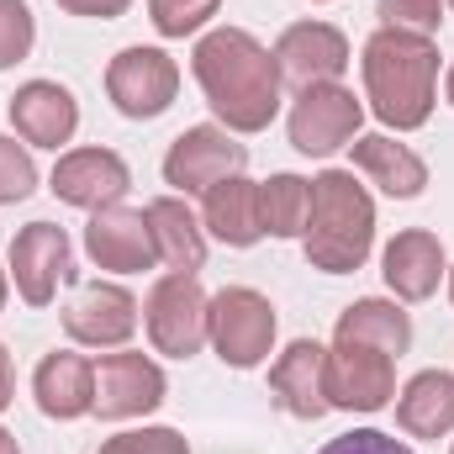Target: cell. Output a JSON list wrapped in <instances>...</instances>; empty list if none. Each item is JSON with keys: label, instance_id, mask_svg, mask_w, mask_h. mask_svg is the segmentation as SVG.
Returning <instances> with one entry per match:
<instances>
[{"label": "cell", "instance_id": "22", "mask_svg": "<svg viewBox=\"0 0 454 454\" xmlns=\"http://www.w3.org/2000/svg\"><path fill=\"white\" fill-rule=\"evenodd\" d=\"M396 423L412 439H444L454 434V375L450 370H418L396 396Z\"/></svg>", "mask_w": 454, "mask_h": 454}, {"label": "cell", "instance_id": "41", "mask_svg": "<svg viewBox=\"0 0 454 454\" xmlns=\"http://www.w3.org/2000/svg\"><path fill=\"white\" fill-rule=\"evenodd\" d=\"M450 454H454V450H450Z\"/></svg>", "mask_w": 454, "mask_h": 454}, {"label": "cell", "instance_id": "15", "mask_svg": "<svg viewBox=\"0 0 454 454\" xmlns=\"http://www.w3.org/2000/svg\"><path fill=\"white\" fill-rule=\"evenodd\" d=\"M69 275V232L53 223H27L11 243V280L27 307H48Z\"/></svg>", "mask_w": 454, "mask_h": 454}, {"label": "cell", "instance_id": "13", "mask_svg": "<svg viewBox=\"0 0 454 454\" xmlns=\"http://www.w3.org/2000/svg\"><path fill=\"white\" fill-rule=\"evenodd\" d=\"M127 185H132V169L116 148H69V153H59V164L48 175V191L80 212L116 207L127 196Z\"/></svg>", "mask_w": 454, "mask_h": 454}, {"label": "cell", "instance_id": "5", "mask_svg": "<svg viewBox=\"0 0 454 454\" xmlns=\"http://www.w3.org/2000/svg\"><path fill=\"white\" fill-rule=\"evenodd\" d=\"M207 307H212V296L201 291L196 275H180V270L159 275L148 301H143V328H148L153 354H169V359L201 354V343H207Z\"/></svg>", "mask_w": 454, "mask_h": 454}, {"label": "cell", "instance_id": "32", "mask_svg": "<svg viewBox=\"0 0 454 454\" xmlns=\"http://www.w3.org/2000/svg\"><path fill=\"white\" fill-rule=\"evenodd\" d=\"M127 5H132V0H59V11L90 16V21H116V16H127Z\"/></svg>", "mask_w": 454, "mask_h": 454}, {"label": "cell", "instance_id": "34", "mask_svg": "<svg viewBox=\"0 0 454 454\" xmlns=\"http://www.w3.org/2000/svg\"><path fill=\"white\" fill-rule=\"evenodd\" d=\"M0 454H21V444H16V434H11V428H0Z\"/></svg>", "mask_w": 454, "mask_h": 454}, {"label": "cell", "instance_id": "28", "mask_svg": "<svg viewBox=\"0 0 454 454\" xmlns=\"http://www.w3.org/2000/svg\"><path fill=\"white\" fill-rule=\"evenodd\" d=\"M32 191H37V164H32L27 143H16V137L0 132V207L27 201Z\"/></svg>", "mask_w": 454, "mask_h": 454}, {"label": "cell", "instance_id": "37", "mask_svg": "<svg viewBox=\"0 0 454 454\" xmlns=\"http://www.w3.org/2000/svg\"><path fill=\"white\" fill-rule=\"evenodd\" d=\"M450 301H454V270H450Z\"/></svg>", "mask_w": 454, "mask_h": 454}, {"label": "cell", "instance_id": "16", "mask_svg": "<svg viewBox=\"0 0 454 454\" xmlns=\"http://www.w3.org/2000/svg\"><path fill=\"white\" fill-rule=\"evenodd\" d=\"M270 396L280 412L301 418V423H317L328 407V348L317 339H296L275 364H270Z\"/></svg>", "mask_w": 454, "mask_h": 454}, {"label": "cell", "instance_id": "36", "mask_svg": "<svg viewBox=\"0 0 454 454\" xmlns=\"http://www.w3.org/2000/svg\"><path fill=\"white\" fill-rule=\"evenodd\" d=\"M444 101L454 106V64H450V74H444Z\"/></svg>", "mask_w": 454, "mask_h": 454}, {"label": "cell", "instance_id": "19", "mask_svg": "<svg viewBox=\"0 0 454 454\" xmlns=\"http://www.w3.org/2000/svg\"><path fill=\"white\" fill-rule=\"evenodd\" d=\"M444 243L428 232V227H407L386 243L380 254V275H386V291L396 301H428L444 280Z\"/></svg>", "mask_w": 454, "mask_h": 454}, {"label": "cell", "instance_id": "39", "mask_svg": "<svg viewBox=\"0 0 454 454\" xmlns=\"http://www.w3.org/2000/svg\"><path fill=\"white\" fill-rule=\"evenodd\" d=\"M450 5H454V0H450Z\"/></svg>", "mask_w": 454, "mask_h": 454}, {"label": "cell", "instance_id": "1", "mask_svg": "<svg viewBox=\"0 0 454 454\" xmlns=\"http://www.w3.org/2000/svg\"><path fill=\"white\" fill-rule=\"evenodd\" d=\"M191 69H196V85L207 96L212 116L223 121L227 132L238 137H254L264 132L275 116H280V69H275V53L243 32V27H212L201 32L196 53H191Z\"/></svg>", "mask_w": 454, "mask_h": 454}, {"label": "cell", "instance_id": "24", "mask_svg": "<svg viewBox=\"0 0 454 454\" xmlns=\"http://www.w3.org/2000/svg\"><path fill=\"white\" fill-rule=\"evenodd\" d=\"M333 339H343V343H370V348H380V354L402 359V354L412 348V317L402 312V301L364 296V301H354V307H343V312H339Z\"/></svg>", "mask_w": 454, "mask_h": 454}, {"label": "cell", "instance_id": "35", "mask_svg": "<svg viewBox=\"0 0 454 454\" xmlns=\"http://www.w3.org/2000/svg\"><path fill=\"white\" fill-rule=\"evenodd\" d=\"M5 296H11V270H0V312H5Z\"/></svg>", "mask_w": 454, "mask_h": 454}, {"label": "cell", "instance_id": "12", "mask_svg": "<svg viewBox=\"0 0 454 454\" xmlns=\"http://www.w3.org/2000/svg\"><path fill=\"white\" fill-rule=\"evenodd\" d=\"M137 296L112 280H90L74 291V301L64 307V333L80 348H127L137 333Z\"/></svg>", "mask_w": 454, "mask_h": 454}, {"label": "cell", "instance_id": "38", "mask_svg": "<svg viewBox=\"0 0 454 454\" xmlns=\"http://www.w3.org/2000/svg\"><path fill=\"white\" fill-rule=\"evenodd\" d=\"M317 5H328V0H317Z\"/></svg>", "mask_w": 454, "mask_h": 454}, {"label": "cell", "instance_id": "25", "mask_svg": "<svg viewBox=\"0 0 454 454\" xmlns=\"http://www.w3.org/2000/svg\"><path fill=\"white\" fill-rule=\"evenodd\" d=\"M307 217H312V180L270 175L259 185V227H264V238H301Z\"/></svg>", "mask_w": 454, "mask_h": 454}, {"label": "cell", "instance_id": "17", "mask_svg": "<svg viewBox=\"0 0 454 454\" xmlns=\"http://www.w3.org/2000/svg\"><path fill=\"white\" fill-rule=\"evenodd\" d=\"M32 396H37V412L53 418V423L90 418L96 412V364L74 348H53L32 370Z\"/></svg>", "mask_w": 454, "mask_h": 454}, {"label": "cell", "instance_id": "3", "mask_svg": "<svg viewBox=\"0 0 454 454\" xmlns=\"http://www.w3.org/2000/svg\"><path fill=\"white\" fill-rule=\"evenodd\" d=\"M375 248V201L354 180V169H323L312 180V217L301 232V254L323 275H354Z\"/></svg>", "mask_w": 454, "mask_h": 454}, {"label": "cell", "instance_id": "6", "mask_svg": "<svg viewBox=\"0 0 454 454\" xmlns=\"http://www.w3.org/2000/svg\"><path fill=\"white\" fill-rule=\"evenodd\" d=\"M243 164H248V148L238 143V132H227L223 121H201V127H185L169 143L164 185H175L180 196H207L212 185L243 175Z\"/></svg>", "mask_w": 454, "mask_h": 454}, {"label": "cell", "instance_id": "21", "mask_svg": "<svg viewBox=\"0 0 454 454\" xmlns=\"http://www.w3.org/2000/svg\"><path fill=\"white\" fill-rule=\"evenodd\" d=\"M148 227H153V248H159V264L180 270V275H196L207 264V227L201 217L185 207V196H159L143 207Z\"/></svg>", "mask_w": 454, "mask_h": 454}, {"label": "cell", "instance_id": "23", "mask_svg": "<svg viewBox=\"0 0 454 454\" xmlns=\"http://www.w3.org/2000/svg\"><path fill=\"white\" fill-rule=\"evenodd\" d=\"M201 227L217 243H227V248H254L264 238V227H259V185L243 180V175L212 185L207 191V207H201Z\"/></svg>", "mask_w": 454, "mask_h": 454}, {"label": "cell", "instance_id": "29", "mask_svg": "<svg viewBox=\"0 0 454 454\" xmlns=\"http://www.w3.org/2000/svg\"><path fill=\"white\" fill-rule=\"evenodd\" d=\"M37 43V21L27 0H0V69H16Z\"/></svg>", "mask_w": 454, "mask_h": 454}, {"label": "cell", "instance_id": "26", "mask_svg": "<svg viewBox=\"0 0 454 454\" xmlns=\"http://www.w3.org/2000/svg\"><path fill=\"white\" fill-rule=\"evenodd\" d=\"M223 0H148V21L159 37H191L217 16Z\"/></svg>", "mask_w": 454, "mask_h": 454}, {"label": "cell", "instance_id": "31", "mask_svg": "<svg viewBox=\"0 0 454 454\" xmlns=\"http://www.w3.org/2000/svg\"><path fill=\"white\" fill-rule=\"evenodd\" d=\"M317 454H412L396 434H380V428H354V434H339L328 439Z\"/></svg>", "mask_w": 454, "mask_h": 454}, {"label": "cell", "instance_id": "2", "mask_svg": "<svg viewBox=\"0 0 454 454\" xmlns=\"http://www.w3.org/2000/svg\"><path fill=\"white\" fill-rule=\"evenodd\" d=\"M359 69H364V101L386 127L396 132L428 127V116L439 106V43L434 37L380 27L364 37Z\"/></svg>", "mask_w": 454, "mask_h": 454}, {"label": "cell", "instance_id": "18", "mask_svg": "<svg viewBox=\"0 0 454 454\" xmlns=\"http://www.w3.org/2000/svg\"><path fill=\"white\" fill-rule=\"evenodd\" d=\"M11 127L27 148H64L80 132V101L59 80H27L11 96Z\"/></svg>", "mask_w": 454, "mask_h": 454}, {"label": "cell", "instance_id": "27", "mask_svg": "<svg viewBox=\"0 0 454 454\" xmlns=\"http://www.w3.org/2000/svg\"><path fill=\"white\" fill-rule=\"evenodd\" d=\"M380 27L396 32H418V37H439L444 27V0H375Z\"/></svg>", "mask_w": 454, "mask_h": 454}, {"label": "cell", "instance_id": "40", "mask_svg": "<svg viewBox=\"0 0 454 454\" xmlns=\"http://www.w3.org/2000/svg\"><path fill=\"white\" fill-rule=\"evenodd\" d=\"M101 454H106V450H101Z\"/></svg>", "mask_w": 454, "mask_h": 454}, {"label": "cell", "instance_id": "20", "mask_svg": "<svg viewBox=\"0 0 454 454\" xmlns=\"http://www.w3.org/2000/svg\"><path fill=\"white\" fill-rule=\"evenodd\" d=\"M348 153H354V169H359L375 191H386L391 201H412V196L428 191V164H423L407 143H396V137H386V132L354 137Z\"/></svg>", "mask_w": 454, "mask_h": 454}, {"label": "cell", "instance_id": "30", "mask_svg": "<svg viewBox=\"0 0 454 454\" xmlns=\"http://www.w3.org/2000/svg\"><path fill=\"white\" fill-rule=\"evenodd\" d=\"M101 450L106 454H191V444L175 428H127V434L106 439Z\"/></svg>", "mask_w": 454, "mask_h": 454}, {"label": "cell", "instance_id": "33", "mask_svg": "<svg viewBox=\"0 0 454 454\" xmlns=\"http://www.w3.org/2000/svg\"><path fill=\"white\" fill-rule=\"evenodd\" d=\"M16 402V375H11V354H5V343H0V412Z\"/></svg>", "mask_w": 454, "mask_h": 454}, {"label": "cell", "instance_id": "9", "mask_svg": "<svg viewBox=\"0 0 454 454\" xmlns=\"http://www.w3.org/2000/svg\"><path fill=\"white\" fill-rule=\"evenodd\" d=\"M396 396V359L370 343L333 339L328 348V407L339 412H380Z\"/></svg>", "mask_w": 454, "mask_h": 454}, {"label": "cell", "instance_id": "11", "mask_svg": "<svg viewBox=\"0 0 454 454\" xmlns=\"http://www.w3.org/2000/svg\"><path fill=\"white\" fill-rule=\"evenodd\" d=\"M275 69H280V85L291 90L333 85L348 69V37L333 21H291L275 43Z\"/></svg>", "mask_w": 454, "mask_h": 454}, {"label": "cell", "instance_id": "4", "mask_svg": "<svg viewBox=\"0 0 454 454\" xmlns=\"http://www.w3.org/2000/svg\"><path fill=\"white\" fill-rule=\"evenodd\" d=\"M275 307L254 286H227L207 307V343L232 370H259L275 348Z\"/></svg>", "mask_w": 454, "mask_h": 454}, {"label": "cell", "instance_id": "14", "mask_svg": "<svg viewBox=\"0 0 454 454\" xmlns=\"http://www.w3.org/2000/svg\"><path fill=\"white\" fill-rule=\"evenodd\" d=\"M85 254L96 270H112V275H143L159 264V248H153V227H148V212L137 207H101L90 212L85 223Z\"/></svg>", "mask_w": 454, "mask_h": 454}, {"label": "cell", "instance_id": "10", "mask_svg": "<svg viewBox=\"0 0 454 454\" xmlns=\"http://www.w3.org/2000/svg\"><path fill=\"white\" fill-rule=\"evenodd\" d=\"M169 380L148 354L116 348L96 364V412L106 423H127V418H148L153 407H164Z\"/></svg>", "mask_w": 454, "mask_h": 454}, {"label": "cell", "instance_id": "8", "mask_svg": "<svg viewBox=\"0 0 454 454\" xmlns=\"http://www.w3.org/2000/svg\"><path fill=\"white\" fill-rule=\"evenodd\" d=\"M359 121H364V106L354 101L348 85H312V90H296V106H291V148L307 153V159H328L348 148L359 137Z\"/></svg>", "mask_w": 454, "mask_h": 454}, {"label": "cell", "instance_id": "7", "mask_svg": "<svg viewBox=\"0 0 454 454\" xmlns=\"http://www.w3.org/2000/svg\"><path fill=\"white\" fill-rule=\"evenodd\" d=\"M106 96H112V106L127 121H153V116L169 112L175 96H180V64L164 48L132 43V48H121L106 64Z\"/></svg>", "mask_w": 454, "mask_h": 454}]
</instances>
